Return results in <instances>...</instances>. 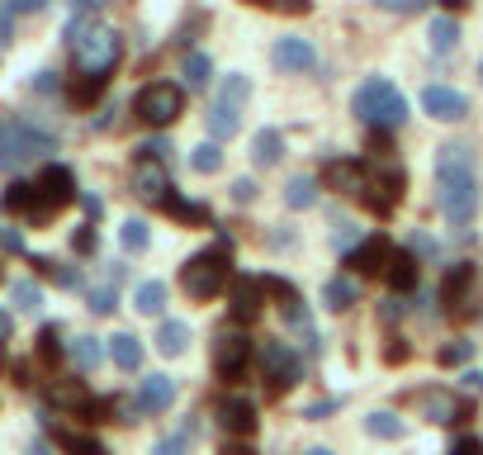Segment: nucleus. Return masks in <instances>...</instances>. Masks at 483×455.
<instances>
[{
	"mask_svg": "<svg viewBox=\"0 0 483 455\" xmlns=\"http://www.w3.org/2000/svg\"><path fill=\"white\" fill-rule=\"evenodd\" d=\"M323 180L332 185V190H346V195H365V180H370V171L361 167V161H327Z\"/></svg>",
	"mask_w": 483,
	"mask_h": 455,
	"instance_id": "16",
	"label": "nucleus"
},
{
	"mask_svg": "<svg viewBox=\"0 0 483 455\" xmlns=\"http://www.w3.org/2000/svg\"><path fill=\"white\" fill-rule=\"evenodd\" d=\"M351 114L361 119V123H370V129H398V123L408 119V100H403V91L393 86V81H384V76H370L361 91L351 95Z\"/></svg>",
	"mask_w": 483,
	"mask_h": 455,
	"instance_id": "2",
	"label": "nucleus"
},
{
	"mask_svg": "<svg viewBox=\"0 0 483 455\" xmlns=\"http://www.w3.org/2000/svg\"><path fill=\"white\" fill-rule=\"evenodd\" d=\"M76 252H95V233H91V228H81V233H76Z\"/></svg>",
	"mask_w": 483,
	"mask_h": 455,
	"instance_id": "53",
	"label": "nucleus"
},
{
	"mask_svg": "<svg viewBox=\"0 0 483 455\" xmlns=\"http://www.w3.org/2000/svg\"><path fill=\"white\" fill-rule=\"evenodd\" d=\"M10 333H14V323H10V314H0V351H5V342H10Z\"/></svg>",
	"mask_w": 483,
	"mask_h": 455,
	"instance_id": "55",
	"label": "nucleus"
},
{
	"mask_svg": "<svg viewBox=\"0 0 483 455\" xmlns=\"http://www.w3.org/2000/svg\"><path fill=\"white\" fill-rule=\"evenodd\" d=\"M365 431H370V437H380V441H398V437H403V418H398V412H370V418H365Z\"/></svg>",
	"mask_w": 483,
	"mask_h": 455,
	"instance_id": "29",
	"label": "nucleus"
},
{
	"mask_svg": "<svg viewBox=\"0 0 483 455\" xmlns=\"http://www.w3.org/2000/svg\"><path fill=\"white\" fill-rule=\"evenodd\" d=\"M237 123H242V110H237V105H227V100H214V114H208V133H214V138H233V133H237Z\"/></svg>",
	"mask_w": 483,
	"mask_h": 455,
	"instance_id": "25",
	"label": "nucleus"
},
{
	"mask_svg": "<svg viewBox=\"0 0 483 455\" xmlns=\"http://www.w3.org/2000/svg\"><path fill=\"white\" fill-rule=\"evenodd\" d=\"M478 76H483V62H478Z\"/></svg>",
	"mask_w": 483,
	"mask_h": 455,
	"instance_id": "62",
	"label": "nucleus"
},
{
	"mask_svg": "<svg viewBox=\"0 0 483 455\" xmlns=\"http://www.w3.org/2000/svg\"><path fill=\"white\" fill-rule=\"evenodd\" d=\"M10 295H14V304H19V308H29V314H34L38 304H43V289H38L34 280H19V285L10 289Z\"/></svg>",
	"mask_w": 483,
	"mask_h": 455,
	"instance_id": "39",
	"label": "nucleus"
},
{
	"mask_svg": "<svg viewBox=\"0 0 483 455\" xmlns=\"http://www.w3.org/2000/svg\"><path fill=\"white\" fill-rule=\"evenodd\" d=\"M57 441H62V450H67V455H110L95 437H76V431H57Z\"/></svg>",
	"mask_w": 483,
	"mask_h": 455,
	"instance_id": "36",
	"label": "nucleus"
},
{
	"mask_svg": "<svg viewBox=\"0 0 483 455\" xmlns=\"http://www.w3.org/2000/svg\"><path fill=\"white\" fill-rule=\"evenodd\" d=\"M450 455H483V441H478V437H465V441H455Z\"/></svg>",
	"mask_w": 483,
	"mask_h": 455,
	"instance_id": "50",
	"label": "nucleus"
},
{
	"mask_svg": "<svg viewBox=\"0 0 483 455\" xmlns=\"http://www.w3.org/2000/svg\"><path fill=\"white\" fill-rule=\"evenodd\" d=\"M166 152H171V142H166V138H147L138 148V161H166Z\"/></svg>",
	"mask_w": 483,
	"mask_h": 455,
	"instance_id": "40",
	"label": "nucleus"
},
{
	"mask_svg": "<svg viewBox=\"0 0 483 455\" xmlns=\"http://www.w3.org/2000/svg\"><path fill=\"white\" fill-rule=\"evenodd\" d=\"M227 266H233V247H204V252H195L190 261L180 266V285H185V295L208 304V299H218L223 295V285H227Z\"/></svg>",
	"mask_w": 483,
	"mask_h": 455,
	"instance_id": "4",
	"label": "nucleus"
},
{
	"mask_svg": "<svg viewBox=\"0 0 483 455\" xmlns=\"http://www.w3.org/2000/svg\"><path fill=\"white\" fill-rule=\"evenodd\" d=\"M34 266H38V276H48V280L62 285V289H76V285H81V271H67V266H57V261H48V257H38Z\"/></svg>",
	"mask_w": 483,
	"mask_h": 455,
	"instance_id": "33",
	"label": "nucleus"
},
{
	"mask_svg": "<svg viewBox=\"0 0 483 455\" xmlns=\"http://www.w3.org/2000/svg\"><path fill=\"white\" fill-rule=\"evenodd\" d=\"M270 62H275L280 72H313L318 67V48L308 44V38H275V48H270Z\"/></svg>",
	"mask_w": 483,
	"mask_h": 455,
	"instance_id": "13",
	"label": "nucleus"
},
{
	"mask_svg": "<svg viewBox=\"0 0 483 455\" xmlns=\"http://www.w3.org/2000/svg\"><path fill=\"white\" fill-rule=\"evenodd\" d=\"M104 81H110V76H81L76 86H72V100H76L81 110H86V105H95V100L104 95Z\"/></svg>",
	"mask_w": 483,
	"mask_h": 455,
	"instance_id": "35",
	"label": "nucleus"
},
{
	"mask_svg": "<svg viewBox=\"0 0 483 455\" xmlns=\"http://www.w3.org/2000/svg\"><path fill=\"white\" fill-rule=\"evenodd\" d=\"M299 380V356L285 342H266L261 346V384L266 394H285V389Z\"/></svg>",
	"mask_w": 483,
	"mask_h": 455,
	"instance_id": "8",
	"label": "nucleus"
},
{
	"mask_svg": "<svg viewBox=\"0 0 483 455\" xmlns=\"http://www.w3.org/2000/svg\"><path fill=\"white\" fill-rule=\"evenodd\" d=\"M104 351H110V361H114L119 370H129V375H133V370H142V342H138L133 333H114Z\"/></svg>",
	"mask_w": 483,
	"mask_h": 455,
	"instance_id": "20",
	"label": "nucleus"
},
{
	"mask_svg": "<svg viewBox=\"0 0 483 455\" xmlns=\"http://www.w3.org/2000/svg\"><path fill=\"white\" fill-rule=\"evenodd\" d=\"M81 418L86 422H114V399H86L81 403Z\"/></svg>",
	"mask_w": 483,
	"mask_h": 455,
	"instance_id": "38",
	"label": "nucleus"
},
{
	"mask_svg": "<svg viewBox=\"0 0 483 455\" xmlns=\"http://www.w3.org/2000/svg\"><path fill=\"white\" fill-rule=\"evenodd\" d=\"M417 276H422V266H417L412 252H393L389 266H384V280L398 289V295H408V289H417Z\"/></svg>",
	"mask_w": 483,
	"mask_h": 455,
	"instance_id": "17",
	"label": "nucleus"
},
{
	"mask_svg": "<svg viewBox=\"0 0 483 455\" xmlns=\"http://www.w3.org/2000/svg\"><path fill=\"white\" fill-rule=\"evenodd\" d=\"M0 252H24V242H19L14 228H0Z\"/></svg>",
	"mask_w": 483,
	"mask_h": 455,
	"instance_id": "47",
	"label": "nucleus"
},
{
	"mask_svg": "<svg viewBox=\"0 0 483 455\" xmlns=\"http://www.w3.org/2000/svg\"><path fill=\"white\" fill-rule=\"evenodd\" d=\"M389 257H393V247H389V237L384 233H370V237H361L346 252V266L355 276H380L384 266H389Z\"/></svg>",
	"mask_w": 483,
	"mask_h": 455,
	"instance_id": "10",
	"label": "nucleus"
},
{
	"mask_svg": "<svg viewBox=\"0 0 483 455\" xmlns=\"http://www.w3.org/2000/svg\"><path fill=\"white\" fill-rule=\"evenodd\" d=\"M34 91H38V95H53V91H57V76H53V72H38V76H34Z\"/></svg>",
	"mask_w": 483,
	"mask_h": 455,
	"instance_id": "48",
	"label": "nucleus"
},
{
	"mask_svg": "<svg viewBox=\"0 0 483 455\" xmlns=\"http://www.w3.org/2000/svg\"><path fill=\"white\" fill-rule=\"evenodd\" d=\"M246 361H251V342L242 333H223L214 346V370L218 380H242L246 375Z\"/></svg>",
	"mask_w": 483,
	"mask_h": 455,
	"instance_id": "11",
	"label": "nucleus"
},
{
	"mask_svg": "<svg viewBox=\"0 0 483 455\" xmlns=\"http://www.w3.org/2000/svg\"><path fill=\"white\" fill-rule=\"evenodd\" d=\"M337 408V399H323V403H313V408H304V418H323V412H332Z\"/></svg>",
	"mask_w": 483,
	"mask_h": 455,
	"instance_id": "54",
	"label": "nucleus"
},
{
	"mask_svg": "<svg viewBox=\"0 0 483 455\" xmlns=\"http://www.w3.org/2000/svg\"><path fill=\"white\" fill-rule=\"evenodd\" d=\"M185 446H190L185 437H166V441H157V446H152V455H185Z\"/></svg>",
	"mask_w": 483,
	"mask_h": 455,
	"instance_id": "46",
	"label": "nucleus"
},
{
	"mask_svg": "<svg viewBox=\"0 0 483 455\" xmlns=\"http://www.w3.org/2000/svg\"><path fill=\"white\" fill-rule=\"evenodd\" d=\"M218 422H223L227 437H256V427H261V418H256V403H251V399H223V408H218Z\"/></svg>",
	"mask_w": 483,
	"mask_h": 455,
	"instance_id": "15",
	"label": "nucleus"
},
{
	"mask_svg": "<svg viewBox=\"0 0 483 455\" xmlns=\"http://www.w3.org/2000/svg\"><path fill=\"white\" fill-rule=\"evenodd\" d=\"M478 271H474V261H455L446 280H440V304H446V314L450 318H469L474 314V304H478Z\"/></svg>",
	"mask_w": 483,
	"mask_h": 455,
	"instance_id": "6",
	"label": "nucleus"
},
{
	"mask_svg": "<svg viewBox=\"0 0 483 455\" xmlns=\"http://www.w3.org/2000/svg\"><path fill=\"white\" fill-rule=\"evenodd\" d=\"M308 455H332V450H327V446H313V450H308Z\"/></svg>",
	"mask_w": 483,
	"mask_h": 455,
	"instance_id": "61",
	"label": "nucleus"
},
{
	"mask_svg": "<svg viewBox=\"0 0 483 455\" xmlns=\"http://www.w3.org/2000/svg\"><path fill=\"white\" fill-rule=\"evenodd\" d=\"M355 295H361V289H355V280H346V276H332V280L323 285V304L337 308V314L355 304Z\"/></svg>",
	"mask_w": 483,
	"mask_h": 455,
	"instance_id": "28",
	"label": "nucleus"
},
{
	"mask_svg": "<svg viewBox=\"0 0 483 455\" xmlns=\"http://www.w3.org/2000/svg\"><path fill=\"white\" fill-rule=\"evenodd\" d=\"M48 0H10V15H34V10H43Z\"/></svg>",
	"mask_w": 483,
	"mask_h": 455,
	"instance_id": "49",
	"label": "nucleus"
},
{
	"mask_svg": "<svg viewBox=\"0 0 483 455\" xmlns=\"http://www.w3.org/2000/svg\"><path fill=\"white\" fill-rule=\"evenodd\" d=\"M332 242L346 247V252H351V247H355V223H342V228H337V237H332Z\"/></svg>",
	"mask_w": 483,
	"mask_h": 455,
	"instance_id": "52",
	"label": "nucleus"
},
{
	"mask_svg": "<svg viewBox=\"0 0 483 455\" xmlns=\"http://www.w3.org/2000/svg\"><path fill=\"white\" fill-rule=\"evenodd\" d=\"M246 5H256V10H270V5H275V0H246Z\"/></svg>",
	"mask_w": 483,
	"mask_h": 455,
	"instance_id": "60",
	"label": "nucleus"
},
{
	"mask_svg": "<svg viewBox=\"0 0 483 455\" xmlns=\"http://www.w3.org/2000/svg\"><path fill=\"white\" fill-rule=\"evenodd\" d=\"M465 389H474V394H483V375H478V370H465Z\"/></svg>",
	"mask_w": 483,
	"mask_h": 455,
	"instance_id": "56",
	"label": "nucleus"
},
{
	"mask_svg": "<svg viewBox=\"0 0 483 455\" xmlns=\"http://www.w3.org/2000/svg\"><path fill=\"white\" fill-rule=\"evenodd\" d=\"M422 110H427L431 119H440V123H455V119L469 114V100L459 95L455 86H427V91H422Z\"/></svg>",
	"mask_w": 483,
	"mask_h": 455,
	"instance_id": "14",
	"label": "nucleus"
},
{
	"mask_svg": "<svg viewBox=\"0 0 483 455\" xmlns=\"http://www.w3.org/2000/svg\"><path fill=\"white\" fill-rule=\"evenodd\" d=\"M218 455H256V450H251V446H242V441H227Z\"/></svg>",
	"mask_w": 483,
	"mask_h": 455,
	"instance_id": "57",
	"label": "nucleus"
},
{
	"mask_svg": "<svg viewBox=\"0 0 483 455\" xmlns=\"http://www.w3.org/2000/svg\"><path fill=\"white\" fill-rule=\"evenodd\" d=\"M417 408L427 412V422H465L469 418V403L459 394H450V389H422Z\"/></svg>",
	"mask_w": 483,
	"mask_h": 455,
	"instance_id": "12",
	"label": "nucleus"
},
{
	"mask_svg": "<svg viewBox=\"0 0 483 455\" xmlns=\"http://www.w3.org/2000/svg\"><path fill=\"white\" fill-rule=\"evenodd\" d=\"M256 314H261V285L256 280H237V289H233V318L251 323Z\"/></svg>",
	"mask_w": 483,
	"mask_h": 455,
	"instance_id": "22",
	"label": "nucleus"
},
{
	"mask_svg": "<svg viewBox=\"0 0 483 455\" xmlns=\"http://www.w3.org/2000/svg\"><path fill=\"white\" fill-rule=\"evenodd\" d=\"M440 5H446V10H465L469 0H440Z\"/></svg>",
	"mask_w": 483,
	"mask_h": 455,
	"instance_id": "58",
	"label": "nucleus"
},
{
	"mask_svg": "<svg viewBox=\"0 0 483 455\" xmlns=\"http://www.w3.org/2000/svg\"><path fill=\"white\" fill-rule=\"evenodd\" d=\"M72 53L86 76H110L119 62V34L104 29L100 19H72Z\"/></svg>",
	"mask_w": 483,
	"mask_h": 455,
	"instance_id": "3",
	"label": "nucleus"
},
{
	"mask_svg": "<svg viewBox=\"0 0 483 455\" xmlns=\"http://www.w3.org/2000/svg\"><path fill=\"white\" fill-rule=\"evenodd\" d=\"M469 356H474V342H455V346L440 351V365H465Z\"/></svg>",
	"mask_w": 483,
	"mask_h": 455,
	"instance_id": "41",
	"label": "nucleus"
},
{
	"mask_svg": "<svg viewBox=\"0 0 483 455\" xmlns=\"http://www.w3.org/2000/svg\"><path fill=\"white\" fill-rule=\"evenodd\" d=\"M38 356H43L48 365H57V361H62V346H57V337H53V333L38 337Z\"/></svg>",
	"mask_w": 483,
	"mask_h": 455,
	"instance_id": "44",
	"label": "nucleus"
},
{
	"mask_svg": "<svg viewBox=\"0 0 483 455\" xmlns=\"http://www.w3.org/2000/svg\"><path fill=\"white\" fill-rule=\"evenodd\" d=\"M0 171H5V161H0Z\"/></svg>",
	"mask_w": 483,
	"mask_h": 455,
	"instance_id": "63",
	"label": "nucleus"
},
{
	"mask_svg": "<svg viewBox=\"0 0 483 455\" xmlns=\"http://www.w3.org/2000/svg\"><path fill=\"white\" fill-rule=\"evenodd\" d=\"M67 356H72L81 370H95L100 356H104V351H100V337H76V342L67 346Z\"/></svg>",
	"mask_w": 483,
	"mask_h": 455,
	"instance_id": "32",
	"label": "nucleus"
},
{
	"mask_svg": "<svg viewBox=\"0 0 483 455\" xmlns=\"http://www.w3.org/2000/svg\"><path fill=\"white\" fill-rule=\"evenodd\" d=\"M133 190H138L142 199H166V195H171V185H166L161 161H138V171H133Z\"/></svg>",
	"mask_w": 483,
	"mask_h": 455,
	"instance_id": "18",
	"label": "nucleus"
},
{
	"mask_svg": "<svg viewBox=\"0 0 483 455\" xmlns=\"http://www.w3.org/2000/svg\"><path fill=\"white\" fill-rule=\"evenodd\" d=\"M114 289L110 285H104V289H95V295H91V314H114Z\"/></svg>",
	"mask_w": 483,
	"mask_h": 455,
	"instance_id": "42",
	"label": "nucleus"
},
{
	"mask_svg": "<svg viewBox=\"0 0 483 455\" xmlns=\"http://www.w3.org/2000/svg\"><path fill=\"white\" fill-rule=\"evenodd\" d=\"M72 5H81V10H95V5H104V0H72Z\"/></svg>",
	"mask_w": 483,
	"mask_h": 455,
	"instance_id": "59",
	"label": "nucleus"
},
{
	"mask_svg": "<svg viewBox=\"0 0 483 455\" xmlns=\"http://www.w3.org/2000/svg\"><path fill=\"white\" fill-rule=\"evenodd\" d=\"M119 242H123V252H147V247H152V228H147L142 218H123L119 223Z\"/></svg>",
	"mask_w": 483,
	"mask_h": 455,
	"instance_id": "27",
	"label": "nucleus"
},
{
	"mask_svg": "<svg viewBox=\"0 0 483 455\" xmlns=\"http://www.w3.org/2000/svg\"><path fill=\"white\" fill-rule=\"evenodd\" d=\"M190 167L199 176H214L223 167V148H218V142H199V148H190Z\"/></svg>",
	"mask_w": 483,
	"mask_h": 455,
	"instance_id": "31",
	"label": "nucleus"
},
{
	"mask_svg": "<svg viewBox=\"0 0 483 455\" xmlns=\"http://www.w3.org/2000/svg\"><path fill=\"white\" fill-rule=\"evenodd\" d=\"M157 351L161 356H185V346H190V323H180V318H161L157 327Z\"/></svg>",
	"mask_w": 483,
	"mask_h": 455,
	"instance_id": "19",
	"label": "nucleus"
},
{
	"mask_svg": "<svg viewBox=\"0 0 483 455\" xmlns=\"http://www.w3.org/2000/svg\"><path fill=\"white\" fill-rule=\"evenodd\" d=\"M133 114H138L142 123H157V129H166V123H176V119L185 114V91L176 86V81H152V86L138 91Z\"/></svg>",
	"mask_w": 483,
	"mask_h": 455,
	"instance_id": "5",
	"label": "nucleus"
},
{
	"mask_svg": "<svg viewBox=\"0 0 483 455\" xmlns=\"http://www.w3.org/2000/svg\"><path fill=\"white\" fill-rule=\"evenodd\" d=\"M313 5V0H275V5H270V10H285V15H304Z\"/></svg>",
	"mask_w": 483,
	"mask_h": 455,
	"instance_id": "51",
	"label": "nucleus"
},
{
	"mask_svg": "<svg viewBox=\"0 0 483 455\" xmlns=\"http://www.w3.org/2000/svg\"><path fill=\"white\" fill-rule=\"evenodd\" d=\"M0 204H5V214H24V218H34V209H38V185H29V180H14Z\"/></svg>",
	"mask_w": 483,
	"mask_h": 455,
	"instance_id": "24",
	"label": "nucleus"
},
{
	"mask_svg": "<svg viewBox=\"0 0 483 455\" xmlns=\"http://www.w3.org/2000/svg\"><path fill=\"white\" fill-rule=\"evenodd\" d=\"M161 204H166V214H171L176 223H208V209H204V204H195V199H180L176 190L166 195Z\"/></svg>",
	"mask_w": 483,
	"mask_h": 455,
	"instance_id": "30",
	"label": "nucleus"
},
{
	"mask_svg": "<svg viewBox=\"0 0 483 455\" xmlns=\"http://www.w3.org/2000/svg\"><path fill=\"white\" fill-rule=\"evenodd\" d=\"M380 10H389V15H417L422 10V0H374Z\"/></svg>",
	"mask_w": 483,
	"mask_h": 455,
	"instance_id": "43",
	"label": "nucleus"
},
{
	"mask_svg": "<svg viewBox=\"0 0 483 455\" xmlns=\"http://www.w3.org/2000/svg\"><path fill=\"white\" fill-rule=\"evenodd\" d=\"M76 199V180L67 167H43L38 176V209H34V223H48L53 214H62L67 204Z\"/></svg>",
	"mask_w": 483,
	"mask_h": 455,
	"instance_id": "7",
	"label": "nucleus"
},
{
	"mask_svg": "<svg viewBox=\"0 0 483 455\" xmlns=\"http://www.w3.org/2000/svg\"><path fill=\"white\" fill-rule=\"evenodd\" d=\"M285 204H289V209H313V204H318V180H313V176H294L285 185Z\"/></svg>",
	"mask_w": 483,
	"mask_h": 455,
	"instance_id": "26",
	"label": "nucleus"
},
{
	"mask_svg": "<svg viewBox=\"0 0 483 455\" xmlns=\"http://www.w3.org/2000/svg\"><path fill=\"white\" fill-rule=\"evenodd\" d=\"M436 204L450 223H469L478 214V176H474L469 148L446 142L436 152Z\"/></svg>",
	"mask_w": 483,
	"mask_h": 455,
	"instance_id": "1",
	"label": "nucleus"
},
{
	"mask_svg": "<svg viewBox=\"0 0 483 455\" xmlns=\"http://www.w3.org/2000/svg\"><path fill=\"white\" fill-rule=\"evenodd\" d=\"M133 308H138L142 318H161L166 314V285L161 280H142L133 289Z\"/></svg>",
	"mask_w": 483,
	"mask_h": 455,
	"instance_id": "21",
	"label": "nucleus"
},
{
	"mask_svg": "<svg viewBox=\"0 0 483 455\" xmlns=\"http://www.w3.org/2000/svg\"><path fill=\"white\" fill-rule=\"evenodd\" d=\"M233 199H237V204H251V199H256V180H251V176L233 180Z\"/></svg>",
	"mask_w": 483,
	"mask_h": 455,
	"instance_id": "45",
	"label": "nucleus"
},
{
	"mask_svg": "<svg viewBox=\"0 0 483 455\" xmlns=\"http://www.w3.org/2000/svg\"><path fill=\"white\" fill-rule=\"evenodd\" d=\"M176 403V380L171 375H147L138 380V394H133V412L138 418H157Z\"/></svg>",
	"mask_w": 483,
	"mask_h": 455,
	"instance_id": "9",
	"label": "nucleus"
},
{
	"mask_svg": "<svg viewBox=\"0 0 483 455\" xmlns=\"http://www.w3.org/2000/svg\"><path fill=\"white\" fill-rule=\"evenodd\" d=\"M208 76H214V62H208L204 53H190V57H185V81H190V91L208 86Z\"/></svg>",
	"mask_w": 483,
	"mask_h": 455,
	"instance_id": "34",
	"label": "nucleus"
},
{
	"mask_svg": "<svg viewBox=\"0 0 483 455\" xmlns=\"http://www.w3.org/2000/svg\"><path fill=\"white\" fill-rule=\"evenodd\" d=\"M280 157H285V138L275 129H261L251 138V161H256V167H275Z\"/></svg>",
	"mask_w": 483,
	"mask_h": 455,
	"instance_id": "23",
	"label": "nucleus"
},
{
	"mask_svg": "<svg viewBox=\"0 0 483 455\" xmlns=\"http://www.w3.org/2000/svg\"><path fill=\"white\" fill-rule=\"evenodd\" d=\"M459 44V24L455 19H436L431 24V53H450Z\"/></svg>",
	"mask_w": 483,
	"mask_h": 455,
	"instance_id": "37",
	"label": "nucleus"
}]
</instances>
